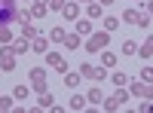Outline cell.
Wrapping results in <instances>:
<instances>
[{"label":"cell","instance_id":"1","mask_svg":"<svg viewBox=\"0 0 153 113\" xmlns=\"http://www.w3.org/2000/svg\"><path fill=\"white\" fill-rule=\"evenodd\" d=\"M16 16H19L16 0H0V24H12Z\"/></svg>","mask_w":153,"mask_h":113},{"label":"cell","instance_id":"2","mask_svg":"<svg viewBox=\"0 0 153 113\" xmlns=\"http://www.w3.org/2000/svg\"><path fill=\"white\" fill-rule=\"evenodd\" d=\"M107 43H110V34H107V31L92 34V37H89V43H86V52H101V49H104Z\"/></svg>","mask_w":153,"mask_h":113},{"label":"cell","instance_id":"3","mask_svg":"<svg viewBox=\"0 0 153 113\" xmlns=\"http://www.w3.org/2000/svg\"><path fill=\"white\" fill-rule=\"evenodd\" d=\"M31 86H34L40 95L49 92V83H46V70H43V67H34V70H31Z\"/></svg>","mask_w":153,"mask_h":113},{"label":"cell","instance_id":"4","mask_svg":"<svg viewBox=\"0 0 153 113\" xmlns=\"http://www.w3.org/2000/svg\"><path fill=\"white\" fill-rule=\"evenodd\" d=\"M126 98H129V95H126V89H120L117 95H110V98H104V101H101V107H104V110H120V107L126 104Z\"/></svg>","mask_w":153,"mask_h":113},{"label":"cell","instance_id":"5","mask_svg":"<svg viewBox=\"0 0 153 113\" xmlns=\"http://www.w3.org/2000/svg\"><path fill=\"white\" fill-rule=\"evenodd\" d=\"M80 77H86V80H95V83H101L107 77L101 67H95V64H80Z\"/></svg>","mask_w":153,"mask_h":113},{"label":"cell","instance_id":"6","mask_svg":"<svg viewBox=\"0 0 153 113\" xmlns=\"http://www.w3.org/2000/svg\"><path fill=\"white\" fill-rule=\"evenodd\" d=\"M0 67H3V70L16 67V52H12V49H0Z\"/></svg>","mask_w":153,"mask_h":113},{"label":"cell","instance_id":"7","mask_svg":"<svg viewBox=\"0 0 153 113\" xmlns=\"http://www.w3.org/2000/svg\"><path fill=\"white\" fill-rule=\"evenodd\" d=\"M46 61H49V67H55V70H61V73L68 70V64H65V58H61L58 52H46Z\"/></svg>","mask_w":153,"mask_h":113},{"label":"cell","instance_id":"8","mask_svg":"<svg viewBox=\"0 0 153 113\" xmlns=\"http://www.w3.org/2000/svg\"><path fill=\"white\" fill-rule=\"evenodd\" d=\"M31 49H34V52H40V55H46V52H49V40L37 34V37H34V46H31Z\"/></svg>","mask_w":153,"mask_h":113},{"label":"cell","instance_id":"9","mask_svg":"<svg viewBox=\"0 0 153 113\" xmlns=\"http://www.w3.org/2000/svg\"><path fill=\"white\" fill-rule=\"evenodd\" d=\"M49 12V6H46V0H37V3L31 6V18H43Z\"/></svg>","mask_w":153,"mask_h":113},{"label":"cell","instance_id":"10","mask_svg":"<svg viewBox=\"0 0 153 113\" xmlns=\"http://www.w3.org/2000/svg\"><path fill=\"white\" fill-rule=\"evenodd\" d=\"M132 95L135 98H150V83H135L132 86Z\"/></svg>","mask_w":153,"mask_h":113},{"label":"cell","instance_id":"11","mask_svg":"<svg viewBox=\"0 0 153 113\" xmlns=\"http://www.w3.org/2000/svg\"><path fill=\"white\" fill-rule=\"evenodd\" d=\"M123 21L138 24V21H141V12H138V9H126V12H123Z\"/></svg>","mask_w":153,"mask_h":113},{"label":"cell","instance_id":"12","mask_svg":"<svg viewBox=\"0 0 153 113\" xmlns=\"http://www.w3.org/2000/svg\"><path fill=\"white\" fill-rule=\"evenodd\" d=\"M86 101H89V104H95V107H98L101 101H104V95H101V89H98V86H95V89L86 95Z\"/></svg>","mask_w":153,"mask_h":113},{"label":"cell","instance_id":"13","mask_svg":"<svg viewBox=\"0 0 153 113\" xmlns=\"http://www.w3.org/2000/svg\"><path fill=\"white\" fill-rule=\"evenodd\" d=\"M61 43H65L68 49H80V34H65V40H61Z\"/></svg>","mask_w":153,"mask_h":113},{"label":"cell","instance_id":"14","mask_svg":"<svg viewBox=\"0 0 153 113\" xmlns=\"http://www.w3.org/2000/svg\"><path fill=\"white\" fill-rule=\"evenodd\" d=\"M65 86L68 89H76V86H80V73H68L65 70Z\"/></svg>","mask_w":153,"mask_h":113},{"label":"cell","instance_id":"15","mask_svg":"<svg viewBox=\"0 0 153 113\" xmlns=\"http://www.w3.org/2000/svg\"><path fill=\"white\" fill-rule=\"evenodd\" d=\"M61 12H65V18H76V16H80V9H76V3H65V9H61Z\"/></svg>","mask_w":153,"mask_h":113},{"label":"cell","instance_id":"16","mask_svg":"<svg viewBox=\"0 0 153 113\" xmlns=\"http://www.w3.org/2000/svg\"><path fill=\"white\" fill-rule=\"evenodd\" d=\"M28 95H31V89H28V86H16V89H12V98H19V101H25Z\"/></svg>","mask_w":153,"mask_h":113},{"label":"cell","instance_id":"17","mask_svg":"<svg viewBox=\"0 0 153 113\" xmlns=\"http://www.w3.org/2000/svg\"><path fill=\"white\" fill-rule=\"evenodd\" d=\"M40 107H49V110L55 107V98H52V92H43V95H40Z\"/></svg>","mask_w":153,"mask_h":113},{"label":"cell","instance_id":"18","mask_svg":"<svg viewBox=\"0 0 153 113\" xmlns=\"http://www.w3.org/2000/svg\"><path fill=\"white\" fill-rule=\"evenodd\" d=\"M135 52H141L144 58H150V55H153V40L147 37V40H144V46H141V49H135Z\"/></svg>","mask_w":153,"mask_h":113},{"label":"cell","instance_id":"19","mask_svg":"<svg viewBox=\"0 0 153 113\" xmlns=\"http://www.w3.org/2000/svg\"><path fill=\"white\" fill-rule=\"evenodd\" d=\"M113 86H117V89H126V83H129V77H126V73H113Z\"/></svg>","mask_w":153,"mask_h":113},{"label":"cell","instance_id":"20","mask_svg":"<svg viewBox=\"0 0 153 113\" xmlns=\"http://www.w3.org/2000/svg\"><path fill=\"white\" fill-rule=\"evenodd\" d=\"M101 64H104V67H113V64H117V55H113V52H101Z\"/></svg>","mask_w":153,"mask_h":113},{"label":"cell","instance_id":"21","mask_svg":"<svg viewBox=\"0 0 153 113\" xmlns=\"http://www.w3.org/2000/svg\"><path fill=\"white\" fill-rule=\"evenodd\" d=\"M22 31H25V40H34V37H37V28H34L31 21H28V24H22Z\"/></svg>","mask_w":153,"mask_h":113},{"label":"cell","instance_id":"22","mask_svg":"<svg viewBox=\"0 0 153 113\" xmlns=\"http://www.w3.org/2000/svg\"><path fill=\"white\" fill-rule=\"evenodd\" d=\"M83 104H86V98H80V95H74L68 107H71V110H83Z\"/></svg>","mask_w":153,"mask_h":113},{"label":"cell","instance_id":"23","mask_svg":"<svg viewBox=\"0 0 153 113\" xmlns=\"http://www.w3.org/2000/svg\"><path fill=\"white\" fill-rule=\"evenodd\" d=\"M117 28H120V18H113V16L104 18V31H107V34H110V31H117Z\"/></svg>","mask_w":153,"mask_h":113},{"label":"cell","instance_id":"24","mask_svg":"<svg viewBox=\"0 0 153 113\" xmlns=\"http://www.w3.org/2000/svg\"><path fill=\"white\" fill-rule=\"evenodd\" d=\"M135 49H138V43H135V40H123V55H132Z\"/></svg>","mask_w":153,"mask_h":113},{"label":"cell","instance_id":"25","mask_svg":"<svg viewBox=\"0 0 153 113\" xmlns=\"http://www.w3.org/2000/svg\"><path fill=\"white\" fill-rule=\"evenodd\" d=\"M76 34H92V21H80V24H76Z\"/></svg>","mask_w":153,"mask_h":113},{"label":"cell","instance_id":"26","mask_svg":"<svg viewBox=\"0 0 153 113\" xmlns=\"http://www.w3.org/2000/svg\"><path fill=\"white\" fill-rule=\"evenodd\" d=\"M28 40H25V37H22V40H16V46H12V52H28Z\"/></svg>","mask_w":153,"mask_h":113},{"label":"cell","instance_id":"27","mask_svg":"<svg viewBox=\"0 0 153 113\" xmlns=\"http://www.w3.org/2000/svg\"><path fill=\"white\" fill-rule=\"evenodd\" d=\"M89 18H101V3H89Z\"/></svg>","mask_w":153,"mask_h":113},{"label":"cell","instance_id":"28","mask_svg":"<svg viewBox=\"0 0 153 113\" xmlns=\"http://www.w3.org/2000/svg\"><path fill=\"white\" fill-rule=\"evenodd\" d=\"M16 21H19V24H28V21H31V12H28V9H19Z\"/></svg>","mask_w":153,"mask_h":113},{"label":"cell","instance_id":"29","mask_svg":"<svg viewBox=\"0 0 153 113\" xmlns=\"http://www.w3.org/2000/svg\"><path fill=\"white\" fill-rule=\"evenodd\" d=\"M49 37H52V40H65V28H52V31H49Z\"/></svg>","mask_w":153,"mask_h":113},{"label":"cell","instance_id":"30","mask_svg":"<svg viewBox=\"0 0 153 113\" xmlns=\"http://www.w3.org/2000/svg\"><path fill=\"white\" fill-rule=\"evenodd\" d=\"M65 3H68V0H46L49 9H65Z\"/></svg>","mask_w":153,"mask_h":113},{"label":"cell","instance_id":"31","mask_svg":"<svg viewBox=\"0 0 153 113\" xmlns=\"http://www.w3.org/2000/svg\"><path fill=\"white\" fill-rule=\"evenodd\" d=\"M9 37H12L9 28H6V24H0V43H9Z\"/></svg>","mask_w":153,"mask_h":113},{"label":"cell","instance_id":"32","mask_svg":"<svg viewBox=\"0 0 153 113\" xmlns=\"http://www.w3.org/2000/svg\"><path fill=\"white\" fill-rule=\"evenodd\" d=\"M3 110H12V98H3V95H0V113H3Z\"/></svg>","mask_w":153,"mask_h":113},{"label":"cell","instance_id":"33","mask_svg":"<svg viewBox=\"0 0 153 113\" xmlns=\"http://www.w3.org/2000/svg\"><path fill=\"white\" fill-rule=\"evenodd\" d=\"M150 80H153V70L144 67V70H141V83H150Z\"/></svg>","mask_w":153,"mask_h":113},{"label":"cell","instance_id":"34","mask_svg":"<svg viewBox=\"0 0 153 113\" xmlns=\"http://www.w3.org/2000/svg\"><path fill=\"white\" fill-rule=\"evenodd\" d=\"M98 3H101V6H110V3H117V0H98Z\"/></svg>","mask_w":153,"mask_h":113}]
</instances>
